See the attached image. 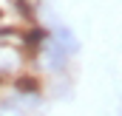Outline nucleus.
Here are the masks:
<instances>
[{"label": "nucleus", "instance_id": "obj_1", "mask_svg": "<svg viewBox=\"0 0 122 116\" xmlns=\"http://www.w3.org/2000/svg\"><path fill=\"white\" fill-rule=\"evenodd\" d=\"M48 43L60 54H65V57H74L80 51V40H77V34L68 29V26H57L54 31H48Z\"/></svg>", "mask_w": 122, "mask_h": 116}, {"label": "nucleus", "instance_id": "obj_2", "mask_svg": "<svg viewBox=\"0 0 122 116\" xmlns=\"http://www.w3.org/2000/svg\"><path fill=\"white\" fill-rule=\"evenodd\" d=\"M37 96H23V93H14L11 99H3L0 102V116H37L31 113Z\"/></svg>", "mask_w": 122, "mask_h": 116}, {"label": "nucleus", "instance_id": "obj_3", "mask_svg": "<svg viewBox=\"0 0 122 116\" xmlns=\"http://www.w3.org/2000/svg\"><path fill=\"white\" fill-rule=\"evenodd\" d=\"M46 40H48V31L46 29H34V31L26 34V45H43Z\"/></svg>", "mask_w": 122, "mask_h": 116}]
</instances>
